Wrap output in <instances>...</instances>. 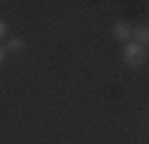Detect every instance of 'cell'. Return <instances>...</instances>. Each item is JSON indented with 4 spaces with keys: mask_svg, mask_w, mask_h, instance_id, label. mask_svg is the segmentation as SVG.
Returning <instances> with one entry per match:
<instances>
[{
    "mask_svg": "<svg viewBox=\"0 0 149 144\" xmlns=\"http://www.w3.org/2000/svg\"><path fill=\"white\" fill-rule=\"evenodd\" d=\"M147 58H149V48H144V46H139V43H125V48H123V60H125V65L127 67H142L144 63H147Z\"/></svg>",
    "mask_w": 149,
    "mask_h": 144,
    "instance_id": "cell-1",
    "label": "cell"
},
{
    "mask_svg": "<svg viewBox=\"0 0 149 144\" xmlns=\"http://www.w3.org/2000/svg\"><path fill=\"white\" fill-rule=\"evenodd\" d=\"M132 24L130 22H118L113 24V36L118 38V41H132Z\"/></svg>",
    "mask_w": 149,
    "mask_h": 144,
    "instance_id": "cell-2",
    "label": "cell"
},
{
    "mask_svg": "<svg viewBox=\"0 0 149 144\" xmlns=\"http://www.w3.org/2000/svg\"><path fill=\"white\" fill-rule=\"evenodd\" d=\"M132 43L149 48V26H135L132 29Z\"/></svg>",
    "mask_w": 149,
    "mask_h": 144,
    "instance_id": "cell-3",
    "label": "cell"
},
{
    "mask_svg": "<svg viewBox=\"0 0 149 144\" xmlns=\"http://www.w3.org/2000/svg\"><path fill=\"white\" fill-rule=\"evenodd\" d=\"M7 53H22L24 51V38H19V36H15V38H10L7 41Z\"/></svg>",
    "mask_w": 149,
    "mask_h": 144,
    "instance_id": "cell-4",
    "label": "cell"
},
{
    "mask_svg": "<svg viewBox=\"0 0 149 144\" xmlns=\"http://www.w3.org/2000/svg\"><path fill=\"white\" fill-rule=\"evenodd\" d=\"M5 36H7V24H5V19L0 17V41H3Z\"/></svg>",
    "mask_w": 149,
    "mask_h": 144,
    "instance_id": "cell-5",
    "label": "cell"
},
{
    "mask_svg": "<svg viewBox=\"0 0 149 144\" xmlns=\"http://www.w3.org/2000/svg\"><path fill=\"white\" fill-rule=\"evenodd\" d=\"M5 58H7V48H5L3 43H0V65L5 63Z\"/></svg>",
    "mask_w": 149,
    "mask_h": 144,
    "instance_id": "cell-6",
    "label": "cell"
}]
</instances>
